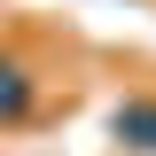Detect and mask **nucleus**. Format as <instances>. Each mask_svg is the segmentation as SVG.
<instances>
[{
	"label": "nucleus",
	"instance_id": "obj_2",
	"mask_svg": "<svg viewBox=\"0 0 156 156\" xmlns=\"http://www.w3.org/2000/svg\"><path fill=\"white\" fill-rule=\"evenodd\" d=\"M109 140L125 156H156V86H133V94L109 109Z\"/></svg>",
	"mask_w": 156,
	"mask_h": 156
},
{
	"label": "nucleus",
	"instance_id": "obj_1",
	"mask_svg": "<svg viewBox=\"0 0 156 156\" xmlns=\"http://www.w3.org/2000/svg\"><path fill=\"white\" fill-rule=\"evenodd\" d=\"M47 109V70L23 55V39H0V133H23Z\"/></svg>",
	"mask_w": 156,
	"mask_h": 156
}]
</instances>
